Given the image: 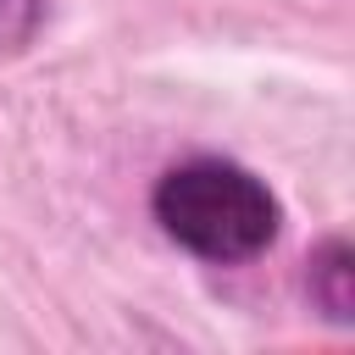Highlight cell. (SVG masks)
Instances as JSON below:
<instances>
[{"label": "cell", "instance_id": "1", "mask_svg": "<svg viewBox=\"0 0 355 355\" xmlns=\"http://www.w3.org/2000/svg\"><path fill=\"white\" fill-rule=\"evenodd\" d=\"M150 216L161 239L200 266H250L283 233L277 189L233 155L172 161L150 189Z\"/></svg>", "mask_w": 355, "mask_h": 355}, {"label": "cell", "instance_id": "2", "mask_svg": "<svg viewBox=\"0 0 355 355\" xmlns=\"http://www.w3.org/2000/svg\"><path fill=\"white\" fill-rule=\"evenodd\" d=\"M305 305L327 327H355V250L344 233H327L305 255Z\"/></svg>", "mask_w": 355, "mask_h": 355}, {"label": "cell", "instance_id": "3", "mask_svg": "<svg viewBox=\"0 0 355 355\" xmlns=\"http://www.w3.org/2000/svg\"><path fill=\"white\" fill-rule=\"evenodd\" d=\"M44 28H50V0H0V55L33 50Z\"/></svg>", "mask_w": 355, "mask_h": 355}]
</instances>
